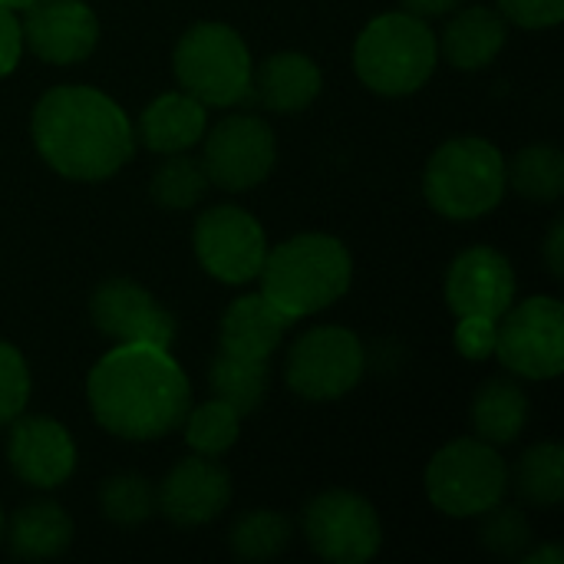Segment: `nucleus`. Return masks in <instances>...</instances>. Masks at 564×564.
<instances>
[{"label": "nucleus", "mask_w": 564, "mask_h": 564, "mask_svg": "<svg viewBox=\"0 0 564 564\" xmlns=\"http://www.w3.org/2000/svg\"><path fill=\"white\" fill-rule=\"evenodd\" d=\"M192 248L205 274L221 284L241 288L248 281H258L268 254V238L251 212L238 205H215L198 215Z\"/></svg>", "instance_id": "f8f14e48"}, {"label": "nucleus", "mask_w": 564, "mask_h": 564, "mask_svg": "<svg viewBox=\"0 0 564 564\" xmlns=\"http://www.w3.org/2000/svg\"><path fill=\"white\" fill-rule=\"evenodd\" d=\"M367 373V350L360 337L337 324L304 330L284 360V383L311 403H330L360 387Z\"/></svg>", "instance_id": "6e6552de"}, {"label": "nucleus", "mask_w": 564, "mask_h": 564, "mask_svg": "<svg viewBox=\"0 0 564 564\" xmlns=\"http://www.w3.org/2000/svg\"><path fill=\"white\" fill-rule=\"evenodd\" d=\"M426 499L449 519H476L509 492V463L479 436L446 443L426 466Z\"/></svg>", "instance_id": "0eeeda50"}, {"label": "nucleus", "mask_w": 564, "mask_h": 564, "mask_svg": "<svg viewBox=\"0 0 564 564\" xmlns=\"http://www.w3.org/2000/svg\"><path fill=\"white\" fill-rule=\"evenodd\" d=\"M301 529L311 552L330 564H367L383 545L377 509L350 489L314 496L301 516Z\"/></svg>", "instance_id": "9d476101"}, {"label": "nucleus", "mask_w": 564, "mask_h": 564, "mask_svg": "<svg viewBox=\"0 0 564 564\" xmlns=\"http://www.w3.org/2000/svg\"><path fill=\"white\" fill-rule=\"evenodd\" d=\"M86 400L106 433L129 443H152L182 426L192 387L165 347L112 344L89 370Z\"/></svg>", "instance_id": "f257e3e1"}, {"label": "nucleus", "mask_w": 564, "mask_h": 564, "mask_svg": "<svg viewBox=\"0 0 564 564\" xmlns=\"http://www.w3.org/2000/svg\"><path fill=\"white\" fill-rule=\"evenodd\" d=\"M519 499L535 509H552L564 499V449L558 443H535L529 446L516 469L509 473Z\"/></svg>", "instance_id": "393cba45"}, {"label": "nucleus", "mask_w": 564, "mask_h": 564, "mask_svg": "<svg viewBox=\"0 0 564 564\" xmlns=\"http://www.w3.org/2000/svg\"><path fill=\"white\" fill-rule=\"evenodd\" d=\"M33 0H0V7H10V10H26Z\"/></svg>", "instance_id": "58836bf2"}, {"label": "nucleus", "mask_w": 564, "mask_h": 564, "mask_svg": "<svg viewBox=\"0 0 564 564\" xmlns=\"http://www.w3.org/2000/svg\"><path fill=\"white\" fill-rule=\"evenodd\" d=\"M23 56V30L20 17L10 7H0V79L17 69Z\"/></svg>", "instance_id": "f704fd0d"}, {"label": "nucleus", "mask_w": 564, "mask_h": 564, "mask_svg": "<svg viewBox=\"0 0 564 564\" xmlns=\"http://www.w3.org/2000/svg\"><path fill=\"white\" fill-rule=\"evenodd\" d=\"M506 178L519 198L552 205L564 195V152L552 142L525 145L512 165H506Z\"/></svg>", "instance_id": "a878e982"}, {"label": "nucleus", "mask_w": 564, "mask_h": 564, "mask_svg": "<svg viewBox=\"0 0 564 564\" xmlns=\"http://www.w3.org/2000/svg\"><path fill=\"white\" fill-rule=\"evenodd\" d=\"M545 264H549V271H552V278H555V281L564 278V221L562 218L549 228V238H545Z\"/></svg>", "instance_id": "c9c22d12"}, {"label": "nucleus", "mask_w": 564, "mask_h": 564, "mask_svg": "<svg viewBox=\"0 0 564 564\" xmlns=\"http://www.w3.org/2000/svg\"><path fill=\"white\" fill-rule=\"evenodd\" d=\"M463 0H400V10L420 17V20H436V17H449Z\"/></svg>", "instance_id": "e433bc0d"}, {"label": "nucleus", "mask_w": 564, "mask_h": 564, "mask_svg": "<svg viewBox=\"0 0 564 564\" xmlns=\"http://www.w3.org/2000/svg\"><path fill=\"white\" fill-rule=\"evenodd\" d=\"M522 564H564V549L562 545H539V549H529L522 558Z\"/></svg>", "instance_id": "4c0bfd02"}, {"label": "nucleus", "mask_w": 564, "mask_h": 564, "mask_svg": "<svg viewBox=\"0 0 564 564\" xmlns=\"http://www.w3.org/2000/svg\"><path fill=\"white\" fill-rule=\"evenodd\" d=\"M40 159L63 178H112L135 152V126L126 109L96 86L46 89L30 119Z\"/></svg>", "instance_id": "f03ea898"}, {"label": "nucleus", "mask_w": 564, "mask_h": 564, "mask_svg": "<svg viewBox=\"0 0 564 564\" xmlns=\"http://www.w3.org/2000/svg\"><path fill=\"white\" fill-rule=\"evenodd\" d=\"M208 188H212V182H208L202 162L185 155V152L165 155V162L152 172V182H149L152 202L159 208H169V212L195 208L208 195Z\"/></svg>", "instance_id": "cd10ccee"}, {"label": "nucleus", "mask_w": 564, "mask_h": 564, "mask_svg": "<svg viewBox=\"0 0 564 564\" xmlns=\"http://www.w3.org/2000/svg\"><path fill=\"white\" fill-rule=\"evenodd\" d=\"M238 433H241V416L215 397L198 406H188V413L182 420L185 446L192 453L212 456V459L225 456L238 443Z\"/></svg>", "instance_id": "c85d7f7f"}, {"label": "nucleus", "mask_w": 564, "mask_h": 564, "mask_svg": "<svg viewBox=\"0 0 564 564\" xmlns=\"http://www.w3.org/2000/svg\"><path fill=\"white\" fill-rule=\"evenodd\" d=\"M506 23L525 30H549L564 20V0H496Z\"/></svg>", "instance_id": "473e14b6"}, {"label": "nucleus", "mask_w": 564, "mask_h": 564, "mask_svg": "<svg viewBox=\"0 0 564 564\" xmlns=\"http://www.w3.org/2000/svg\"><path fill=\"white\" fill-rule=\"evenodd\" d=\"M476 519H479V545L499 558H522L535 542L525 509L506 506V499Z\"/></svg>", "instance_id": "7c9ffc66"}, {"label": "nucleus", "mask_w": 564, "mask_h": 564, "mask_svg": "<svg viewBox=\"0 0 564 564\" xmlns=\"http://www.w3.org/2000/svg\"><path fill=\"white\" fill-rule=\"evenodd\" d=\"M3 542L10 555L23 562H46L69 549L73 542V519L63 506L43 499L20 506L10 522H3Z\"/></svg>", "instance_id": "4be33fe9"}, {"label": "nucleus", "mask_w": 564, "mask_h": 564, "mask_svg": "<svg viewBox=\"0 0 564 564\" xmlns=\"http://www.w3.org/2000/svg\"><path fill=\"white\" fill-rule=\"evenodd\" d=\"M506 40L509 23L499 10L489 7H456L443 36H436L440 56H446V63H453L456 69H486L489 63H496Z\"/></svg>", "instance_id": "aec40b11"}, {"label": "nucleus", "mask_w": 564, "mask_h": 564, "mask_svg": "<svg viewBox=\"0 0 564 564\" xmlns=\"http://www.w3.org/2000/svg\"><path fill=\"white\" fill-rule=\"evenodd\" d=\"M506 155L482 135H456L443 142L423 172V195L449 221H476L489 215L509 192Z\"/></svg>", "instance_id": "39448f33"}, {"label": "nucleus", "mask_w": 564, "mask_h": 564, "mask_svg": "<svg viewBox=\"0 0 564 564\" xmlns=\"http://www.w3.org/2000/svg\"><path fill=\"white\" fill-rule=\"evenodd\" d=\"M89 317L112 344H152L169 350L178 334L175 317L129 278L102 281L89 297Z\"/></svg>", "instance_id": "ddd939ff"}, {"label": "nucleus", "mask_w": 564, "mask_h": 564, "mask_svg": "<svg viewBox=\"0 0 564 564\" xmlns=\"http://www.w3.org/2000/svg\"><path fill=\"white\" fill-rule=\"evenodd\" d=\"M291 317H284L274 304L264 301V294H245L228 304L218 327V344L225 354L241 360H271V354L281 347V340L291 330Z\"/></svg>", "instance_id": "6ab92c4d"}, {"label": "nucleus", "mask_w": 564, "mask_h": 564, "mask_svg": "<svg viewBox=\"0 0 564 564\" xmlns=\"http://www.w3.org/2000/svg\"><path fill=\"white\" fill-rule=\"evenodd\" d=\"M453 344L459 357L479 364L496 354V321L489 317H456V334Z\"/></svg>", "instance_id": "72a5a7b5"}, {"label": "nucleus", "mask_w": 564, "mask_h": 564, "mask_svg": "<svg viewBox=\"0 0 564 564\" xmlns=\"http://www.w3.org/2000/svg\"><path fill=\"white\" fill-rule=\"evenodd\" d=\"M258 281L268 304L284 317L301 321L334 307L350 291L354 261L340 238L304 231L268 248Z\"/></svg>", "instance_id": "7ed1b4c3"}, {"label": "nucleus", "mask_w": 564, "mask_h": 564, "mask_svg": "<svg viewBox=\"0 0 564 564\" xmlns=\"http://www.w3.org/2000/svg\"><path fill=\"white\" fill-rule=\"evenodd\" d=\"M20 30L23 50L50 66L83 63L99 43V20L86 0H33Z\"/></svg>", "instance_id": "4468645a"}, {"label": "nucleus", "mask_w": 564, "mask_h": 564, "mask_svg": "<svg viewBox=\"0 0 564 564\" xmlns=\"http://www.w3.org/2000/svg\"><path fill=\"white\" fill-rule=\"evenodd\" d=\"M446 304L453 317L499 321L516 304L512 261L489 245L466 248L446 271Z\"/></svg>", "instance_id": "dca6fc26"}, {"label": "nucleus", "mask_w": 564, "mask_h": 564, "mask_svg": "<svg viewBox=\"0 0 564 564\" xmlns=\"http://www.w3.org/2000/svg\"><path fill=\"white\" fill-rule=\"evenodd\" d=\"M268 380H271L268 360H241L225 350H218L208 370V387L215 400L228 403L238 416H251L264 403Z\"/></svg>", "instance_id": "b1692460"}, {"label": "nucleus", "mask_w": 564, "mask_h": 564, "mask_svg": "<svg viewBox=\"0 0 564 564\" xmlns=\"http://www.w3.org/2000/svg\"><path fill=\"white\" fill-rule=\"evenodd\" d=\"M529 426V397L509 377H492L473 400V430L492 446L516 443Z\"/></svg>", "instance_id": "5701e85b"}, {"label": "nucleus", "mask_w": 564, "mask_h": 564, "mask_svg": "<svg viewBox=\"0 0 564 564\" xmlns=\"http://www.w3.org/2000/svg\"><path fill=\"white\" fill-rule=\"evenodd\" d=\"M499 364L522 380H555L564 370V307L539 294L512 304L496 321Z\"/></svg>", "instance_id": "1a4fd4ad"}, {"label": "nucleus", "mask_w": 564, "mask_h": 564, "mask_svg": "<svg viewBox=\"0 0 564 564\" xmlns=\"http://www.w3.org/2000/svg\"><path fill=\"white\" fill-rule=\"evenodd\" d=\"M205 129H208L205 106L195 96H188L185 89H178V93H162L145 106L135 135L142 139V145L149 152L175 155V152L195 149L202 142Z\"/></svg>", "instance_id": "412c9836"}, {"label": "nucleus", "mask_w": 564, "mask_h": 564, "mask_svg": "<svg viewBox=\"0 0 564 564\" xmlns=\"http://www.w3.org/2000/svg\"><path fill=\"white\" fill-rule=\"evenodd\" d=\"M172 69L178 86L208 106H238L251 96L254 59L245 36L228 23H195L188 26L172 53Z\"/></svg>", "instance_id": "423d86ee"}, {"label": "nucleus", "mask_w": 564, "mask_h": 564, "mask_svg": "<svg viewBox=\"0 0 564 564\" xmlns=\"http://www.w3.org/2000/svg\"><path fill=\"white\" fill-rule=\"evenodd\" d=\"M440 43L430 20L406 10L373 17L354 43V69L377 96H413L430 83Z\"/></svg>", "instance_id": "20e7f679"}, {"label": "nucleus", "mask_w": 564, "mask_h": 564, "mask_svg": "<svg viewBox=\"0 0 564 564\" xmlns=\"http://www.w3.org/2000/svg\"><path fill=\"white\" fill-rule=\"evenodd\" d=\"M294 539V522L274 509H251L235 519L228 532V545L241 562H268L278 558Z\"/></svg>", "instance_id": "bb28decb"}, {"label": "nucleus", "mask_w": 564, "mask_h": 564, "mask_svg": "<svg viewBox=\"0 0 564 564\" xmlns=\"http://www.w3.org/2000/svg\"><path fill=\"white\" fill-rule=\"evenodd\" d=\"M231 502V476L212 459L192 453L178 459L165 479L155 486V512H162L178 529H198L215 522Z\"/></svg>", "instance_id": "2eb2a0df"}, {"label": "nucleus", "mask_w": 564, "mask_h": 564, "mask_svg": "<svg viewBox=\"0 0 564 564\" xmlns=\"http://www.w3.org/2000/svg\"><path fill=\"white\" fill-rule=\"evenodd\" d=\"M3 522H7V519H3V509H0V545H3Z\"/></svg>", "instance_id": "ea45409f"}, {"label": "nucleus", "mask_w": 564, "mask_h": 564, "mask_svg": "<svg viewBox=\"0 0 564 564\" xmlns=\"http://www.w3.org/2000/svg\"><path fill=\"white\" fill-rule=\"evenodd\" d=\"M30 403V367L23 354L0 340V430L10 426Z\"/></svg>", "instance_id": "2f4dec72"}, {"label": "nucleus", "mask_w": 564, "mask_h": 564, "mask_svg": "<svg viewBox=\"0 0 564 564\" xmlns=\"http://www.w3.org/2000/svg\"><path fill=\"white\" fill-rule=\"evenodd\" d=\"M324 89V73L321 66L297 50L271 53L261 66L251 73V93L254 99L278 116H294L304 112Z\"/></svg>", "instance_id": "a211bd4d"}, {"label": "nucleus", "mask_w": 564, "mask_h": 564, "mask_svg": "<svg viewBox=\"0 0 564 564\" xmlns=\"http://www.w3.org/2000/svg\"><path fill=\"white\" fill-rule=\"evenodd\" d=\"M7 466L30 489H59L76 469L69 430L50 416H17L7 433Z\"/></svg>", "instance_id": "f3484780"}, {"label": "nucleus", "mask_w": 564, "mask_h": 564, "mask_svg": "<svg viewBox=\"0 0 564 564\" xmlns=\"http://www.w3.org/2000/svg\"><path fill=\"white\" fill-rule=\"evenodd\" d=\"M202 169L215 188L248 192L261 185L278 162V135L268 119L231 112L202 135Z\"/></svg>", "instance_id": "9b49d317"}, {"label": "nucleus", "mask_w": 564, "mask_h": 564, "mask_svg": "<svg viewBox=\"0 0 564 564\" xmlns=\"http://www.w3.org/2000/svg\"><path fill=\"white\" fill-rule=\"evenodd\" d=\"M99 512L112 525L135 529L155 516V486L139 473L109 476L99 486Z\"/></svg>", "instance_id": "c756f323"}]
</instances>
